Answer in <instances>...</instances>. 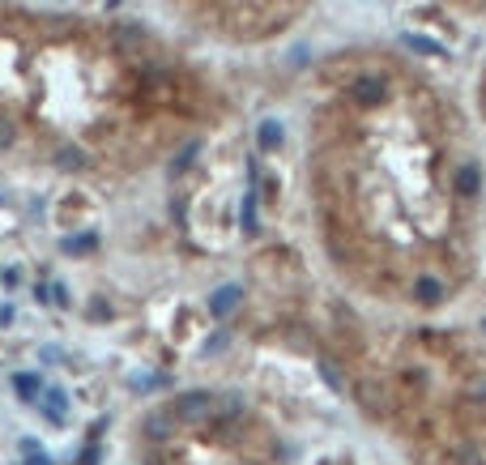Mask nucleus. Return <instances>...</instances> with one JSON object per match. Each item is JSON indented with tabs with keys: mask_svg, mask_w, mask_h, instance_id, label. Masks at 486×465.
<instances>
[{
	"mask_svg": "<svg viewBox=\"0 0 486 465\" xmlns=\"http://www.w3.org/2000/svg\"><path fill=\"white\" fill-rule=\"evenodd\" d=\"M406 47L410 51H423V56H444V47L435 38H423V34H406Z\"/></svg>",
	"mask_w": 486,
	"mask_h": 465,
	"instance_id": "10",
	"label": "nucleus"
},
{
	"mask_svg": "<svg viewBox=\"0 0 486 465\" xmlns=\"http://www.w3.org/2000/svg\"><path fill=\"white\" fill-rule=\"evenodd\" d=\"M111 43H115L120 56H137L141 43H145V30H141V26H115V30H111Z\"/></svg>",
	"mask_w": 486,
	"mask_h": 465,
	"instance_id": "2",
	"label": "nucleus"
},
{
	"mask_svg": "<svg viewBox=\"0 0 486 465\" xmlns=\"http://www.w3.org/2000/svg\"><path fill=\"white\" fill-rule=\"evenodd\" d=\"M256 141H260V150H278V145L286 141V128H282V120H260V128H256Z\"/></svg>",
	"mask_w": 486,
	"mask_h": 465,
	"instance_id": "7",
	"label": "nucleus"
},
{
	"mask_svg": "<svg viewBox=\"0 0 486 465\" xmlns=\"http://www.w3.org/2000/svg\"><path fill=\"white\" fill-rule=\"evenodd\" d=\"M51 303H56V308H68V291H64V286H51Z\"/></svg>",
	"mask_w": 486,
	"mask_h": 465,
	"instance_id": "20",
	"label": "nucleus"
},
{
	"mask_svg": "<svg viewBox=\"0 0 486 465\" xmlns=\"http://www.w3.org/2000/svg\"><path fill=\"white\" fill-rule=\"evenodd\" d=\"M243 414V402L235 393H218V419H239Z\"/></svg>",
	"mask_w": 486,
	"mask_h": 465,
	"instance_id": "12",
	"label": "nucleus"
},
{
	"mask_svg": "<svg viewBox=\"0 0 486 465\" xmlns=\"http://www.w3.org/2000/svg\"><path fill=\"white\" fill-rule=\"evenodd\" d=\"M81 465H98V449H94V444H90V449L81 453Z\"/></svg>",
	"mask_w": 486,
	"mask_h": 465,
	"instance_id": "22",
	"label": "nucleus"
},
{
	"mask_svg": "<svg viewBox=\"0 0 486 465\" xmlns=\"http://www.w3.org/2000/svg\"><path fill=\"white\" fill-rule=\"evenodd\" d=\"M171 419H179V423H188V427L218 423V393H184V397H175Z\"/></svg>",
	"mask_w": 486,
	"mask_h": 465,
	"instance_id": "1",
	"label": "nucleus"
},
{
	"mask_svg": "<svg viewBox=\"0 0 486 465\" xmlns=\"http://www.w3.org/2000/svg\"><path fill=\"white\" fill-rule=\"evenodd\" d=\"M243 231H256V188H248V197H243Z\"/></svg>",
	"mask_w": 486,
	"mask_h": 465,
	"instance_id": "14",
	"label": "nucleus"
},
{
	"mask_svg": "<svg viewBox=\"0 0 486 465\" xmlns=\"http://www.w3.org/2000/svg\"><path fill=\"white\" fill-rule=\"evenodd\" d=\"M56 167H64V171H81V167H85V154H81L77 145H60V150H56Z\"/></svg>",
	"mask_w": 486,
	"mask_h": 465,
	"instance_id": "9",
	"label": "nucleus"
},
{
	"mask_svg": "<svg viewBox=\"0 0 486 465\" xmlns=\"http://www.w3.org/2000/svg\"><path fill=\"white\" fill-rule=\"evenodd\" d=\"M482 333H486V320H482Z\"/></svg>",
	"mask_w": 486,
	"mask_h": 465,
	"instance_id": "24",
	"label": "nucleus"
},
{
	"mask_svg": "<svg viewBox=\"0 0 486 465\" xmlns=\"http://www.w3.org/2000/svg\"><path fill=\"white\" fill-rule=\"evenodd\" d=\"M453 184H457L461 197H474V192L482 188V171H478V162H461L457 175H453Z\"/></svg>",
	"mask_w": 486,
	"mask_h": 465,
	"instance_id": "5",
	"label": "nucleus"
},
{
	"mask_svg": "<svg viewBox=\"0 0 486 465\" xmlns=\"http://www.w3.org/2000/svg\"><path fill=\"white\" fill-rule=\"evenodd\" d=\"M141 432H145L149 440H167V436H171V410H154V414H145V419H141Z\"/></svg>",
	"mask_w": 486,
	"mask_h": 465,
	"instance_id": "6",
	"label": "nucleus"
},
{
	"mask_svg": "<svg viewBox=\"0 0 486 465\" xmlns=\"http://www.w3.org/2000/svg\"><path fill=\"white\" fill-rule=\"evenodd\" d=\"M26 465H51V457L38 453V449H26Z\"/></svg>",
	"mask_w": 486,
	"mask_h": 465,
	"instance_id": "19",
	"label": "nucleus"
},
{
	"mask_svg": "<svg viewBox=\"0 0 486 465\" xmlns=\"http://www.w3.org/2000/svg\"><path fill=\"white\" fill-rule=\"evenodd\" d=\"M115 4H120V0H107V9H115Z\"/></svg>",
	"mask_w": 486,
	"mask_h": 465,
	"instance_id": "23",
	"label": "nucleus"
},
{
	"mask_svg": "<svg viewBox=\"0 0 486 465\" xmlns=\"http://www.w3.org/2000/svg\"><path fill=\"white\" fill-rule=\"evenodd\" d=\"M43 406H47V414H51V419H60V414H64V393H60V389H47Z\"/></svg>",
	"mask_w": 486,
	"mask_h": 465,
	"instance_id": "16",
	"label": "nucleus"
},
{
	"mask_svg": "<svg viewBox=\"0 0 486 465\" xmlns=\"http://www.w3.org/2000/svg\"><path fill=\"white\" fill-rule=\"evenodd\" d=\"M350 94H354V103L376 107V103H384V94H389V90H384V81H380V77H359Z\"/></svg>",
	"mask_w": 486,
	"mask_h": 465,
	"instance_id": "4",
	"label": "nucleus"
},
{
	"mask_svg": "<svg viewBox=\"0 0 486 465\" xmlns=\"http://www.w3.org/2000/svg\"><path fill=\"white\" fill-rule=\"evenodd\" d=\"M414 299H418V303H440V299H444V282L431 278V273L418 278V282H414Z\"/></svg>",
	"mask_w": 486,
	"mask_h": 465,
	"instance_id": "8",
	"label": "nucleus"
},
{
	"mask_svg": "<svg viewBox=\"0 0 486 465\" xmlns=\"http://www.w3.org/2000/svg\"><path fill=\"white\" fill-rule=\"evenodd\" d=\"M239 299H243V291H239V286H218V291L209 295V312H213L218 320H226V316L239 308Z\"/></svg>",
	"mask_w": 486,
	"mask_h": 465,
	"instance_id": "3",
	"label": "nucleus"
},
{
	"mask_svg": "<svg viewBox=\"0 0 486 465\" xmlns=\"http://www.w3.org/2000/svg\"><path fill=\"white\" fill-rule=\"evenodd\" d=\"M90 248H94V235H77V239H64V252H73V256H77V252H90Z\"/></svg>",
	"mask_w": 486,
	"mask_h": 465,
	"instance_id": "17",
	"label": "nucleus"
},
{
	"mask_svg": "<svg viewBox=\"0 0 486 465\" xmlns=\"http://www.w3.org/2000/svg\"><path fill=\"white\" fill-rule=\"evenodd\" d=\"M320 376L329 380V389H337V393H346V380H342V372L333 367V359H320Z\"/></svg>",
	"mask_w": 486,
	"mask_h": 465,
	"instance_id": "15",
	"label": "nucleus"
},
{
	"mask_svg": "<svg viewBox=\"0 0 486 465\" xmlns=\"http://www.w3.org/2000/svg\"><path fill=\"white\" fill-rule=\"evenodd\" d=\"M13 389H17L26 402H34V397H38V376H30V372H17V376H13Z\"/></svg>",
	"mask_w": 486,
	"mask_h": 465,
	"instance_id": "11",
	"label": "nucleus"
},
{
	"mask_svg": "<svg viewBox=\"0 0 486 465\" xmlns=\"http://www.w3.org/2000/svg\"><path fill=\"white\" fill-rule=\"evenodd\" d=\"M196 150H201V141H188V145H184V150L175 154V162H171V171H175V175H184V171L192 167V158H196Z\"/></svg>",
	"mask_w": 486,
	"mask_h": 465,
	"instance_id": "13",
	"label": "nucleus"
},
{
	"mask_svg": "<svg viewBox=\"0 0 486 465\" xmlns=\"http://www.w3.org/2000/svg\"><path fill=\"white\" fill-rule=\"evenodd\" d=\"M158 385V376H132V389H154Z\"/></svg>",
	"mask_w": 486,
	"mask_h": 465,
	"instance_id": "21",
	"label": "nucleus"
},
{
	"mask_svg": "<svg viewBox=\"0 0 486 465\" xmlns=\"http://www.w3.org/2000/svg\"><path fill=\"white\" fill-rule=\"evenodd\" d=\"M13 137H17V132H13V124L0 115V150H9V145H13Z\"/></svg>",
	"mask_w": 486,
	"mask_h": 465,
	"instance_id": "18",
	"label": "nucleus"
}]
</instances>
